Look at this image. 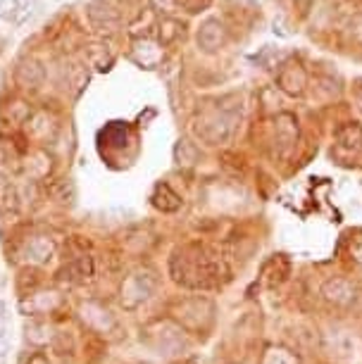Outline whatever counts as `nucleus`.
Segmentation results:
<instances>
[{
  "label": "nucleus",
  "mask_w": 362,
  "mask_h": 364,
  "mask_svg": "<svg viewBox=\"0 0 362 364\" xmlns=\"http://www.w3.org/2000/svg\"><path fill=\"white\" fill-rule=\"evenodd\" d=\"M155 286H158L155 272H150V269L134 272L132 277L124 281V286H122V302H124L127 307H136L155 291Z\"/></svg>",
  "instance_id": "2"
},
{
  "label": "nucleus",
  "mask_w": 362,
  "mask_h": 364,
  "mask_svg": "<svg viewBox=\"0 0 362 364\" xmlns=\"http://www.w3.org/2000/svg\"><path fill=\"white\" fill-rule=\"evenodd\" d=\"M17 210V191L8 181L0 176V212H15Z\"/></svg>",
  "instance_id": "8"
},
{
  "label": "nucleus",
  "mask_w": 362,
  "mask_h": 364,
  "mask_svg": "<svg viewBox=\"0 0 362 364\" xmlns=\"http://www.w3.org/2000/svg\"><path fill=\"white\" fill-rule=\"evenodd\" d=\"M17 81L26 88H36L41 81H43V70H41L38 63H33V60H26L17 67Z\"/></svg>",
  "instance_id": "6"
},
{
  "label": "nucleus",
  "mask_w": 362,
  "mask_h": 364,
  "mask_svg": "<svg viewBox=\"0 0 362 364\" xmlns=\"http://www.w3.org/2000/svg\"><path fill=\"white\" fill-rule=\"evenodd\" d=\"M262 364H298L296 357H293L289 350L284 348H270L267 355H265Z\"/></svg>",
  "instance_id": "10"
},
{
  "label": "nucleus",
  "mask_w": 362,
  "mask_h": 364,
  "mask_svg": "<svg viewBox=\"0 0 362 364\" xmlns=\"http://www.w3.org/2000/svg\"><path fill=\"white\" fill-rule=\"evenodd\" d=\"M353 257H355V262H358L360 267H362V243H358L353 248Z\"/></svg>",
  "instance_id": "11"
},
{
  "label": "nucleus",
  "mask_w": 362,
  "mask_h": 364,
  "mask_svg": "<svg viewBox=\"0 0 362 364\" xmlns=\"http://www.w3.org/2000/svg\"><path fill=\"white\" fill-rule=\"evenodd\" d=\"M22 10H24L22 0H0V19H5V22L17 24Z\"/></svg>",
  "instance_id": "9"
},
{
  "label": "nucleus",
  "mask_w": 362,
  "mask_h": 364,
  "mask_svg": "<svg viewBox=\"0 0 362 364\" xmlns=\"http://www.w3.org/2000/svg\"><path fill=\"white\" fill-rule=\"evenodd\" d=\"M172 274L183 286L208 288L220 284V279L227 274V269H224V262L213 250L203 248V245H188V248L179 250L174 255Z\"/></svg>",
  "instance_id": "1"
},
{
  "label": "nucleus",
  "mask_w": 362,
  "mask_h": 364,
  "mask_svg": "<svg viewBox=\"0 0 362 364\" xmlns=\"http://www.w3.org/2000/svg\"><path fill=\"white\" fill-rule=\"evenodd\" d=\"M26 255H29L31 259H36V262H46V259H50L53 255V243L50 238H33L29 245H26Z\"/></svg>",
  "instance_id": "7"
},
{
  "label": "nucleus",
  "mask_w": 362,
  "mask_h": 364,
  "mask_svg": "<svg viewBox=\"0 0 362 364\" xmlns=\"http://www.w3.org/2000/svg\"><path fill=\"white\" fill-rule=\"evenodd\" d=\"M26 132H29L33 139L48 141V139H53V136H55L58 122H55V117H53V114L36 112V114L31 117V119H26Z\"/></svg>",
  "instance_id": "4"
},
{
  "label": "nucleus",
  "mask_w": 362,
  "mask_h": 364,
  "mask_svg": "<svg viewBox=\"0 0 362 364\" xmlns=\"http://www.w3.org/2000/svg\"><path fill=\"white\" fill-rule=\"evenodd\" d=\"M324 298L334 302V305H351L355 298V288L351 286V281L346 279H334L324 286Z\"/></svg>",
  "instance_id": "5"
},
{
  "label": "nucleus",
  "mask_w": 362,
  "mask_h": 364,
  "mask_svg": "<svg viewBox=\"0 0 362 364\" xmlns=\"http://www.w3.org/2000/svg\"><path fill=\"white\" fill-rule=\"evenodd\" d=\"M88 19H91V24L98 31H115L119 24L117 12H115L112 5L105 3V0H93V3L88 5Z\"/></svg>",
  "instance_id": "3"
}]
</instances>
